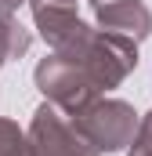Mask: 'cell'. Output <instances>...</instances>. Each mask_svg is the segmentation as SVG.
I'll use <instances>...</instances> for the list:
<instances>
[{
	"label": "cell",
	"instance_id": "6da1fadb",
	"mask_svg": "<svg viewBox=\"0 0 152 156\" xmlns=\"http://www.w3.org/2000/svg\"><path fill=\"white\" fill-rule=\"evenodd\" d=\"M33 80H36L40 94L47 102H54L58 109H65V113H80L83 105H91L94 98H102V87L87 73V66L69 58V55H58V51H51L47 58L36 62Z\"/></svg>",
	"mask_w": 152,
	"mask_h": 156
},
{
	"label": "cell",
	"instance_id": "7a4b0ae2",
	"mask_svg": "<svg viewBox=\"0 0 152 156\" xmlns=\"http://www.w3.org/2000/svg\"><path fill=\"white\" fill-rule=\"evenodd\" d=\"M69 116L76 120V127L98 153H119L138 134L134 105H127L119 98H94L91 105H83L80 113H69Z\"/></svg>",
	"mask_w": 152,
	"mask_h": 156
},
{
	"label": "cell",
	"instance_id": "3957f363",
	"mask_svg": "<svg viewBox=\"0 0 152 156\" xmlns=\"http://www.w3.org/2000/svg\"><path fill=\"white\" fill-rule=\"evenodd\" d=\"M29 149L33 156H102L76 127V120L58 109L54 102H43L29 120Z\"/></svg>",
	"mask_w": 152,
	"mask_h": 156
},
{
	"label": "cell",
	"instance_id": "277c9868",
	"mask_svg": "<svg viewBox=\"0 0 152 156\" xmlns=\"http://www.w3.org/2000/svg\"><path fill=\"white\" fill-rule=\"evenodd\" d=\"M33 7V22H36L40 37L51 51L58 55H76L87 40L94 37V29L76 15L69 4H51V0H29Z\"/></svg>",
	"mask_w": 152,
	"mask_h": 156
},
{
	"label": "cell",
	"instance_id": "5b68a950",
	"mask_svg": "<svg viewBox=\"0 0 152 156\" xmlns=\"http://www.w3.org/2000/svg\"><path fill=\"white\" fill-rule=\"evenodd\" d=\"M87 4L98 29L123 33L130 40L152 37V11L145 7V0H87Z\"/></svg>",
	"mask_w": 152,
	"mask_h": 156
},
{
	"label": "cell",
	"instance_id": "8992f818",
	"mask_svg": "<svg viewBox=\"0 0 152 156\" xmlns=\"http://www.w3.org/2000/svg\"><path fill=\"white\" fill-rule=\"evenodd\" d=\"M29 29H22L18 26V18L11 15V11H4L0 7V69L7 66V62H15V58H22L26 51H29Z\"/></svg>",
	"mask_w": 152,
	"mask_h": 156
},
{
	"label": "cell",
	"instance_id": "52a82bcc",
	"mask_svg": "<svg viewBox=\"0 0 152 156\" xmlns=\"http://www.w3.org/2000/svg\"><path fill=\"white\" fill-rule=\"evenodd\" d=\"M0 156H33L29 134L7 116H0Z\"/></svg>",
	"mask_w": 152,
	"mask_h": 156
},
{
	"label": "cell",
	"instance_id": "ba28073f",
	"mask_svg": "<svg viewBox=\"0 0 152 156\" xmlns=\"http://www.w3.org/2000/svg\"><path fill=\"white\" fill-rule=\"evenodd\" d=\"M127 156H152V109L141 116V123H138V134H134L130 153H127Z\"/></svg>",
	"mask_w": 152,
	"mask_h": 156
},
{
	"label": "cell",
	"instance_id": "9c48e42d",
	"mask_svg": "<svg viewBox=\"0 0 152 156\" xmlns=\"http://www.w3.org/2000/svg\"><path fill=\"white\" fill-rule=\"evenodd\" d=\"M22 4H29V0H0V7H4V11H11V15H18V7H22Z\"/></svg>",
	"mask_w": 152,
	"mask_h": 156
},
{
	"label": "cell",
	"instance_id": "30bf717a",
	"mask_svg": "<svg viewBox=\"0 0 152 156\" xmlns=\"http://www.w3.org/2000/svg\"><path fill=\"white\" fill-rule=\"evenodd\" d=\"M51 4H73V0H51Z\"/></svg>",
	"mask_w": 152,
	"mask_h": 156
}]
</instances>
